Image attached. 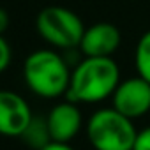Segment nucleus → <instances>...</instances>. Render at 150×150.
Listing matches in <instances>:
<instances>
[{"instance_id": "f257e3e1", "label": "nucleus", "mask_w": 150, "mask_h": 150, "mask_svg": "<svg viewBox=\"0 0 150 150\" xmlns=\"http://www.w3.org/2000/svg\"><path fill=\"white\" fill-rule=\"evenodd\" d=\"M120 83V69L111 57H85L71 71L67 101L96 104L113 96Z\"/></svg>"}, {"instance_id": "f03ea898", "label": "nucleus", "mask_w": 150, "mask_h": 150, "mask_svg": "<svg viewBox=\"0 0 150 150\" xmlns=\"http://www.w3.org/2000/svg\"><path fill=\"white\" fill-rule=\"evenodd\" d=\"M71 71L69 62L60 53L53 50H35L25 58L23 78L35 96L57 99L67 94Z\"/></svg>"}, {"instance_id": "7ed1b4c3", "label": "nucleus", "mask_w": 150, "mask_h": 150, "mask_svg": "<svg viewBox=\"0 0 150 150\" xmlns=\"http://www.w3.org/2000/svg\"><path fill=\"white\" fill-rule=\"evenodd\" d=\"M136 134L132 120L115 108L97 110L87 122V138L96 150H132Z\"/></svg>"}, {"instance_id": "20e7f679", "label": "nucleus", "mask_w": 150, "mask_h": 150, "mask_svg": "<svg viewBox=\"0 0 150 150\" xmlns=\"http://www.w3.org/2000/svg\"><path fill=\"white\" fill-rule=\"evenodd\" d=\"M39 35L58 50H78L85 34V25L76 13L60 6L44 7L35 20Z\"/></svg>"}, {"instance_id": "39448f33", "label": "nucleus", "mask_w": 150, "mask_h": 150, "mask_svg": "<svg viewBox=\"0 0 150 150\" xmlns=\"http://www.w3.org/2000/svg\"><path fill=\"white\" fill-rule=\"evenodd\" d=\"M113 108L134 120L150 111V83L141 76L129 78L118 83L111 96Z\"/></svg>"}, {"instance_id": "423d86ee", "label": "nucleus", "mask_w": 150, "mask_h": 150, "mask_svg": "<svg viewBox=\"0 0 150 150\" xmlns=\"http://www.w3.org/2000/svg\"><path fill=\"white\" fill-rule=\"evenodd\" d=\"M32 118L27 99L13 90H0V136L21 138Z\"/></svg>"}, {"instance_id": "0eeeda50", "label": "nucleus", "mask_w": 150, "mask_h": 150, "mask_svg": "<svg viewBox=\"0 0 150 150\" xmlns=\"http://www.w3.org/2000/svg\"><path fill=\"white\" fill-rule=\"evenodd\" d=\"M48 127L53 141L58 143H69L72 138H76L81 125H83V117L76 103L72 101H64L55 104L48 117Z\"/></svg>"}, {"instance_id": "6e6552de", "label": "nucleus", "mask_w": 150, "mask_h": 150, "mask_svg": "<svg viewBox=\"0 0 150 150\" xmlns=\"http://www.w3.org/2000/svg\"><path fill=\"white\" fill-rule=\"evenodd\" d=\"M122 42L120 30L111 23H96L85 28L80 51L85 57H111Z\"/></svg>"}, {"instance_id": "1a4fd4ad", "label": "nucleus", "mask_w": 150, "mask_h": 150, "mask_svg": "<svg viewBox=\"0 0 150 150\" xmlns=\"http://www.w3.org/2000/svg\"><path fill=\"white\" fill-rule=\"evenodd\" d=\"M21 139L32 150H41L46 145H50L53 139H51V134H50L48 120L44 117H34L32 122L28 124V127L25 129V132L21 134Z\"/></svg>"}, {"instance_id": "9d476101", "label": "nucleus", "mask_w": 150, "mask_h": 150, "mask_svg": "<svg viewBox=\"0 0 150 150\" xmlns=\"http://www.w3.org/2000/svg\"><path fill=\"white\" fill-rule=\"evenodd\" d=\"M134 64H136L138 76H141L150 83V30L145 32L136 44Z\"/></svg>"}, {"instance_id": "9b49d317", "label": "nucleus", "mask_w": 150, "mask_h": 150, "mask_svg": "<svg viewBox=\"0 0 150 150\" xmlns=\"http://www.w3.org/2000/svg\"><path fill=\"white\" fill-rule=\"evenodd\" d=\"M11 58H13L11 46L4 35H0V74L11 65Z\"/></svg>"}, {"instance_id": "f8f14e48", "label": "nucleus", "mask_w": 150, "mask_h": 150, "mask_svg": "<svg viewBox=\"0 0 150 150\" xmlns=\"http://www.w3.org/2000/svg\"><path fill=\"white\" fill-rule=\"evenodd\" d=\"M132 150H150V125L143 131H138Z\"/></svg>"}, {"instance_id": "ddd939ff", "label": "nucleus", "mask_w": 150, "mask_h": 150, "mask_svg": "<svg viewBox=\"0 0 150 150\" xmlns=\"http://www.w3.org/2000/svg\"><path fill=\"white\" fill-rule=\"evenodd\" d=\"M9 23H11L9 13H7L4 7H0V35H4V32L9 28Z\"/></svg>"}, {"instance_id": "4468645a", "label": "nucleus", "mask_w": 150, "mask_h": 150, "mask_svg": "<svg viewBox=\"0 0 150 150\" xmlns=\"http://www.w3.org/2000/svg\"><path fill=\"white\" fill-rule=\"evenodd\" d=\"M41 150H74L69 143H58V141H51L50 145H46Z\"/></svg>"}]
</instances>
